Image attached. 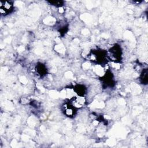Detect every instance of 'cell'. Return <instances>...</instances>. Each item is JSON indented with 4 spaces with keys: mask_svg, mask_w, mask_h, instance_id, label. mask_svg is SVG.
<instances>
[{
    "mask_svg": "<svg viewBox=\"0 0 148 148\" xmlns=\"http://www.w3.org/2000/svg\"><path fill=\"white\" fill-rule=\"evenodd\" d=\"M109 52L110 53L111 58L114 61H117L121 60V50L119 46L115 45L113 47H112L110 49Z\"/></svg>",
    "mask_w": 148,
    "mask_h": 148,
    "instance_id": "obj_2",
    "label": "cell"
},
{
    "mask_svg": "<svg viewBox=\"0 0 148 148\" xmlns=\"http://www.w3.org/2000/svg\"><path fill=\"white\" fill-rule=\"evenodd\" d=\"M74 90L76 92V93L80 96H83L86 93V88L83 85H77L75 87Z\"/></svg>",
    "mask_w": 148,
    "mask_h": 148,
    "instance_id": "obj_5",
    "label": "cell"
},
{
    "mask_svg": "<svg viewBox=\"0 0 148 148\" xmlns=\"http://www.w3.org/2000/svg\"><path fill=\"white\" fill-rule=\"evenodd\" d=\"M46 71H47V70H46V66L43 64H40L39 65H38L36 72H38L39 75H40L41 76H43L46 73Z\"/></svg>",
    "mask_w": 148,
    "mask_h": 148,
    "instance_id": "obj_7",
    "label": "cell"
},
{
    "mask_svg": "<svg viewBox=\"0 0 148 148\" xmlns=\"http://www.w3.org/2000/svg\"><path fill=\"white\" fill-rule=\"evenodd\" d=\"M49 2L55 6H58V7H61L62 5H63V1H49Z\"/></svg>",
    "mask_w": 148,
    "mask_h": 148,
    "instance_id": "obj_8",
    "label": "cell"
},
{
    "mask_svg": "<svg viewBox=\"0 0 148 148\" xmlns=\"http://www.w3.org/2000/svg\"><path fill=\"white\" fill-rule=\"evenodd\" d=\"M64 114L68 117H73L75 113V108L69 103H65L63 106Z\"/></svg>",
    "mask_w": 148,
    "mask_h": 148,
    "instance_id": "obj_3",
    "label": "cell"
},
{
    "mask_svg": "<svg viewBox=\"0 0 148 148\" xmlns=\"http://www.w3.org/2000/svg\"><path fill=\"white\" fill-rule=\"evenodd\" d=\"M140 79L142 84H147V69H143V71H142L140 75Z\"/></svg>",
    "mask_w": 148,
    "mask_h": 148,
    "instance_id": "obj_6",
    "label": "cell"
},
{
    "mask_svg": "<svg viewBox=\"0 0 148 148\" xmlns=\"http://www.w3.org/2000/svg\"><path fill=\"white\" fill-rule=\"evenodd\" d=\"M91 56L94 57V60L97 62H99L100 61L101 62V61L102 62L105 58L106 52L103 50H95L92 51Z\"/></svg>",
    "mask_w": 148,
    "mask_h": 148,
    "instance_id": "obj_4",
    "label": "cell"
},
{
    "mask_svg": "<svg viewBox=\"0 0 148 148\" xmlns=\"http://www.w3.org/2000/svg\"><path fill=\"white\" fill-rule=\"evenodd\" d=\"M13 3L9 1H0V12L2 14L6 15L13 11Z\"/></svg>",
    "mask_w": 148,
    "mask_h": 148,
    "instance_id": "obj_1",
    "label": "cell"
}]
</instances>
